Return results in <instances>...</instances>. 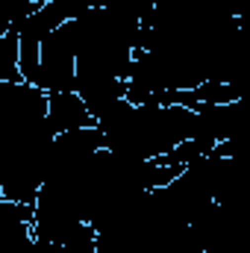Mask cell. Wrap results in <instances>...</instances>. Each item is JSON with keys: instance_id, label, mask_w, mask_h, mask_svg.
Instances as JSON below:
<instances>
[{"instance_id": "1", "label": "cell", "mask_w": 250, "mask_h": 253, "mask_svg": "<svg viewBox=\"0 0 250 253\" xmlns=\"http://www.w3.org/2000/svg\"><path fill=\"white\" fill-rule=\"evenodd\" d=\"M77 59H80V27L77 18L65 21L42 42V68L39 88L44 91H74L77 85Z\"/></svg>"}, {"instance_id": "3", "label": "cell", "mask_w": 250, "mask_h": 253, "mask_svg": "<svg viewBox=\"0 0 250 253\" xmlns=\"http://www.w3.org/2000/svg\"><path fill=\"white\" fill-rule=\"evenodd\" d=\"M0 83H24V74H21V39L12 30L0 36Z\"/></svg>"}, {"instance_id": "2", "label": "cell", "mask_w": 250, "mask_h": 253, "mask_svg": "<svg viewBox=\"0 0 250 253\" xmlns=\"http://www.w3.org/2000/svg\"><path fill=\"white\" fill-rule=\"evenodd\" d=\"M50 126L56 135L71 132V129H88V126H100L97 118L91 115V109L85 106V100L77 91H50Z\"/></svg>"}, {"instance_id": "6", "label": "cell", "mask_w": 250, "mask_h": 253, "mask_svg": "<svg viewBox=\"0 0 250 253\" xmlns=\"http://www.w3.org/2000/svg\"><path fill=\"white\" fill-rule=\"evenodd\" d=\"M236 21L250 33V0H236Z\"/></svg>"}, {"instance_id": "4", "label": "cell", "mask_w": 250, "mask_h": 253, "mask_svg": "<svg viewBox=\"0 0 250 253\" xmlns=\"http://www.w3.org/2000/svg\"><path fill=\"white\" fill-rule=\"evenodd\" d=\"M106 6H112L121 18L132 24H153V12H156V0H109Z\"/></svg>"}, {"instance_id": "5", "label": "cell", "mask_w": 250, "mask_h": 253, "mask_svg": "<svg viewBox=\"0 0 250 253\" xmlns=\"http://www.w3.org/2000/svg\"><path fill=\"white\" fill-rule=\"evenodd\" d=\"M56 3L62 6V12L68 15V21H74V18L85 15L88 9H100V6H106L109 0H56Z\"/></svg>"}]
</instances>
